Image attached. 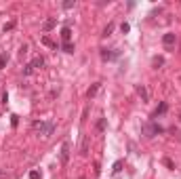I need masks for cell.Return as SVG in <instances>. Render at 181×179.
Returning a JSON list of instances; mask_svg holds the SVG:
<instances>
[{
	"mask_svg": "<svg viewBox=\"0 0 181 179\" xmlns=\"http://www.w3.org/2000/svg\"><path fill=\"white\" fill-rule=\"evenodd\" d=\"M32 127H34V131H38L42 137H51L53 131H55V122H42V120H36Z\"/></svg>",
	"mask_w": 181,
	"mask_h": 179,
	"instance_id": "6da1fadb",
	"label": "cell"
},
{
	"mask_svg": "<svg viewBox=\"0 0 181 179\" xmlns=\"http://www.w3.org/2000/svg\"><path fill=\"white\" fill-rule=\"evenodd\" d=\"M143 133H145V137H156V135L164 133V129L156 122H150V124H143Z\"/></svg>",
	"mask_w": 181,
	"mask_h": 179,
	"instance_id": "7a4b0ae2",
	"label": "cell"
},
{
	"mask_svg": "<svg viewBox=\"0 0 181 179\" xmlns=\"http://www.w3.org/2000/svg\"><path fill=\"white\" fill-rule=\"evenodd\" d=\"M177 42V34H173V32H169V34H164L162 36V45L166 46V48H173Z\"/></svg>",
	"mask_w": 181,
	"mask_h": 179,
	"instance_id": "3957f363",
	"label": "cell"
},
{
	"mask_svg": "<svg viewBox=\"0 0 181 179\" xmlns=\"http://www.w3.org/2000/svg\"><path fill=\"white\" fill-rule=\"evenodd\" d=\"M67 160H70V143L63 141V143H61V162L67 164Z\"/></svg>",
	"mask_w": 181,
	"mask_h": 179,
	"instance_id": "277c9868",
	"label": "cell"
},
{
	"mask_svg": "<svg viewBox=\"0 0 181 179\" xmlns=\"http://www.w3.org/2000/svg\"><path fill=\"white\" fill-rule=\"evenodd\" d=\"M61 40H63V42H70V40H72V28H70V25L61 28Z\"/></svg>",
	"mask_w": 181,
	"mask_h": 179,
	"instance_id": "5b68a950",
	"label": "cell"
},
{
	"mask_svg": "<svg viewBox=\"0 0 181 179\" xmlns=\"http://www.w3.org/2000/svg\"><path fill=\"white\" fill-rule=\"evenodd\" d=\"M137 93H139L141 101H147V99H150V95H147V89H145L143 85H139V87H137Z\"/></svg>",
	"mask_w": 181,
	"mask_h": 179,
	"instance_id": "8992f818",
	"label": "cell"
},
{
	"mask_svg": "<svg viewBox=\"0 0 181 179\" xmlns=\"http://www.w3.org/2000/svg\"><path fill=\"white\" fill-rule=\"evenodd\" d=\"M166 110H169V105H166L164 101H160V105H158V108H156V112H154V118H156V116H160V114H164Z\"/></svg>",
	"mask_w": 181,
	"mask_h": 179,
	"instance_id": "52a82bcc",
	"label": "cell"
},
{
	"mask_svg": "<svg viewBox=\"0 0 181 179\" xmlns=\"http://www.w3.org/2000/svg\"><path fill=\"white\" fill-rule=\"evenodd\" d=\"M55 23H57V21H55V17H48V19L44 21V25H42V28H44V32L53 30V28H55Z\"/></svg>",
	"mask_w": 181,
	"mask_h": 179,
	"instance_id": "ba28073f",
	"label": "cell"
},
{
	"mask_svg": "<svg viewBox=\"0 0 181 179\" xmlns=\"http://www.w3.org/2000/svg\"><path fill=\"white\" fill-rule=\"evenodd\" d=\"M42 65H44V59H42V57H40V55H38V57H34V59H32V68H42Z\"/></svg>",
	"mask_w": 181,
	"mask_h": 179,
	"instance_id": "9c48e42d",
	"label": "cell"
},
{
	"mask_svg": "<svg viewBox=\"0 0 181 179\" xmlns=\"http://www.w3.org/2000/svg\"><path fill=\"white\" fill-rule=\"evenodd\" d=\"M97 91H99V82H97V85H93V87L87 91V97H89V99H93V97L97 95Z\"/></svg>",
	"mask_w": 181,
	"mask_h": 179,
	"instance_id": "30bf717a",
	"label": "cell"
},
{
	"mask_svg": "<svg viewBox=\"0 0 181 179\" xmlns=\"http://www.w3.org/2000/svg\"><path fill=\"white\" fill-rule=\"evenodd\" d=\"M80 154H82V156H87V154H89V139H87V137H84V141H82V148H80Z\"/></svg>",
	"mask_w": 181,
	"mask_h": 179,
	"instance_id": "8fae6325",
	"label": "cell"
},
{
	"mask_svg": "<svg viewBox=\"0 0 181 179\" xmlns=\"http://www.w3.org/2000/svg\"><path fill=\"white\" fill-rule=\"evenodd\" d=\"M6 63H8V55L6 53H0V70L6 68Z\"/></svg>",
	"mask_w": 181,
	"mask_h": 179,
	"instance_id": "7c38bea8",
	"label": "cell"
},
{
	"mask_svg": "<svg viewBox=\"0 0 181 179\" xmlns=\"http://www.w3.org/2000/svg\"><path fill=\"white\" fill-rule=\"evenodd\" d=\"M152 65H154V68H160V65H164V59H162V57H154V59H152Z\"/></svg>",
	"mask_w": 181,
	"mask_h": 179,
	"instance_id": "4fadbf2b",
	"label": "cell"
},
{
	"mask_svg": "<svg viewBox=\"0 0 181 179\" xmlns=\"http://www.w3.org/2000/svg\"><path fill=\"white\" fill-rule=\"evenodd\" d=\"M42 45H46V46H51V48H57V45L48 38V36H42Z\"/></svg>",
	"mask_w": 181,
	"mask_h": 179,
	"instance_id": "5bb4252c",
	"label": "cell"
},
{
	"mask_svg": "<svg viewBox=\"0 0 181 179\" xmlns=\"http://www.w3.org/2000/svg\"><path fill=\"white\" fill-rule=\"evenodd\" d=\"M61 48H63L65 53H74V51H76V48H74V45H72V42H63V46H61Z\"/></svg>",
	"mask_w": 181,
	"mask_h": 179,
	"instance_id": "9a60e30c",
	"label": "cell"
},
{
	"mask_svg": "<svg viewBox=\"0 0 181 179\" xmlns=\"http://www.w3.org/2000/svg\"><path fill=\"white\" fill-rule=\"evenodd\" d=\"M120 30H122V34H129V32H131V25H129V23L124 21V23L120 25Z\"/></svg>",
	"mask_w": 181,
	"mask_h": 179,
	"instance_id": "2e32d148",
	"label": "cell"
},
{
	"mask_svg": "<svg viewBox=\"0 0 181 179\" xmlns=\"http://www.w3.org/2000/svg\"><path fill=\"white\" fill-rule=\"evenodd\" d=\"M112 32H114V23H110V25H107V28L103 30V36H110Z\"/></svg>",
	"mask_w": 181,
	"mask_h": 179,
	"instance_id": "e0dca14e",
	"label": "cell"
},
{
	"mask_svg": "<svg viewBox=\"0 0 181 179\" xmlns=\"http://www.w3.org/2000/svg\"><path fill=\"white\" fill-rule=\"evenodd\" d=\"M32 72H34V68H32V63H28V65L23 68V74H25V76H30Z\"/></svg>",
	"mask_w": 181,
	"mask_h": 179,
	"instance_id": "ac0fdd59",
	"label": "cell"
},
{
	"mask_svg": "<svg viewBox=\"0 0 181 179\" xmlns=\"http://www.w3.org/2000/svg\"><path fill=\"white\" fill-rule=\"evenodd\" d=\"M97 129H99V131H105V118H99V122H97Z\"/></svg>",
	"mask_w": 181,
	"mask_h": 179,
	"instance_id": "d6986e66",
	"label": "cell"
},
{
	"mask_svg": "<svg viewBox=\"0 0 181 179\" xmlns=\"http://www.w3.org/2000/svg\"><path fill=\"white\" fill-rule=\"evenodd\" d=\"M162 162H164V167H166V169H175V164H173V160H171V158H164Z\"/></svg>",
	"mask_w": 181,
	"mask_h": 179,
	"instance_id": "ffe728a7",
	"label": "cell"
},
{
	"mask_svg": "<svg viewBox=\"0 0 181 179\" xmlns=\"http://www.w3.org/2000/svg\"><path fill=\"white\" fill-rule=\"evenodd\" d=\"M40 171H30V179H40Z\"/></svg>",
	"mask_w": 181,
	"mask_h": 179,
	"instance_id": "44dd1931",
	"label": "cell"
},
{
	"mask_svg": "<svg viewBox=\"0 0 181 179\" xmlns=\"http://www.w3.org/2000/svg\"><path fill=\"white\" fill-rule=\"evenodd\" d=\"M23 55H28V45H23L19 48V57H23Z\"/></svg>",
	"mask_w": 181,
	"mask_h": 179,
	"instance_id": "7402d4cb",
	"label": "cell"
},
{
	"mask_svg": "<svg viewBox=\"0 0 181 179\" xmlns=\"http://www.w3.org/2000/svg\"><path fill=\"white\" fill-rule=\"evenodd\" d=\"M74 6V0H67V2H63V8H72Z\"/></svg>",
	"mask_w": 181,
	"mask_h": 179,
	"instance_id": "603a6c76",
	"label": "cell"
},
{
	"mask_svg": "<svg viewBox=\"0 0 181 179\" xmlns=\"http://www.w3.org/2000/svg\"><path fill=\"white\" fill-rule=\"evenodd\" d=\"M11 124L17 127V124H19V118H17V116H11Z\"/></svg>",
	"mask_w": 181,
	"mask_h": 179,
	"instance_id": "cb8c5ba5",
	"label": "cell"
},
{
	"mask_svg": "<svg viewBox=\"0 0 181 179\" xmlns=\"http://www.w3.org/2000/svg\"><path fill=\"white\" fill-rule=\"evenodd\" d=\"M120 167H122V162H120V160H118V162H116V164H114V173H120Z\"/></svg>",
	"mask_w": 181,
	"mask_h": 179,
	"instance_id": "d4e9b609",
	"label": "cell"
},
{
	"mask_svg": "<svg viewBox=\"0 0 181 179\" xmlns=\"http://www.w3.org/2000/svg\"><path fill=\"white\" fill-rule=\"evenodd\" d=\"M13 28H15V23L11 21V23H6V25H4V32H8V30H13Z\"/></svg>",
	"mask_w": 181,
	"mask_h": 179,
	"instance_id": "484cf974",
	"label": "cell"
},
{
	"mask_svg": "<svg viewBox=\"0 0 181 179\" xmlns=\"http://www.w3.org/2000/svg\"><path fill=\"white\" fill-rule=\"evenodd\" d=\"M93 167H95V175H99V173H101V169H99V162H95Z\"/></svg>",
	"mask_w": 181,
	"mask_h": 179,
	"instance_id": "4316f807",
	"label": "cell"
}]
</instances>
